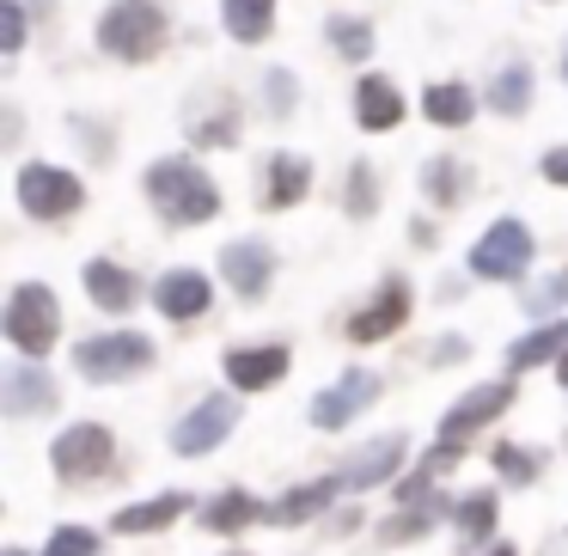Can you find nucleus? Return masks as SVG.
<instances>
[{"mask_svg": "<svg viewBox=\"0 0 568 556\" xmlns=\"http://www.w3.org/2000/svg\"><path fill=\"white\" fill-rule=\"evenodd\" d=\"M148 202L172 226H202L221 209V190H214V178L196 160H160V165H148Z\"/></svg>", "mask_w": 568, "mask_h": 556, "instance_id": "f257e3e1", "label": "nucleus"}, {"mask_svg": "<svg viewBox=\"0 0 568 556\" xmlns=\"http://www.w3.org/2000/svg\"><path fill=\"white\" fill-rule=\"evenodd\" d=\"M99 50L116 62H153L165 50V13L153 0H116L99 19Z\"/></svg>", "mask_w": 568, "mask_h": 556, "instance_id": "f03ea898", "label": "nucleus"}, {"mask_svg": "<svg viewBox=\"0 0 568 556\" xmlns=\"http://www.w3.org/2000/svg\"><path fill=\"white\" fill-rule=\"evenodd\" d=\"M55 336H62V306H55V294L38 282H19L13 300H7V343H13L19 355H50Z\"/></svg>", "mask_w": 568, "mask_h": 556, "instance_id": "7ed1b4c3", "label": "nucleus"}, {"mask_svg": "<svg viewBox=\"0 0 568 556\" xmlns=\"http://www.w3.org/2000/svg\"><path fill=\"white\" fill-rule=\"evenodd\" d=\"M74 367L87 373L92 385H116V380H135L141 367H153V343L135 331H104V336H87L74 348Z\"/></svg>", "mask_w": 568, "mask_h": 556, "instance_id": "20e7f679", "label": "nucleus"}, {"mask_svg": "<svg viewBox=\"0 0 568 556\" xmlns=\"http://www.w3.org/2000/svg\"><path fill=\"white\" fill-rule=\"evenodd\" d=\"M80 202H87V184L74 172H62V165H26L19 172V209L31 221H68Z\"/></svg>", "mask_w": 568, "mask_h": 556, "instance_id": "39448f33", "label": "nucleus"}, {"mask_svg": "<svg viewBox=\"0 0 568 556\" xmlns=\"http://www.w3.org/2000/svg\"><path fill=\"white\" fill-rule=\"evenodd\" d=\"M50 458H55V471H62V483H92V477H104V471H111V458H116L111 428H99V422H74L68 434H55Z\"/></svg>", "mask_w": 568, "mask_h": 556, "instance_id": "423d86ee", "label": "nucleus"}, {"mask_svg": "<svg viewBox=\"0 0 568 556\" xmlns=\"http://www.w3.org/2000/svg\"><path fill=\"white\" fill-rule=\"evenodd\" d=\"M526 263H531V233L519 221H495L489 233L477 239V251H470V270H477L483 282H514Z\"/></svg>", "mask_w": 568, "mask_h": 556, "instance_id": "0eeeda50", "label": "nucleus"}, {"mask_svg": "<svg viewBox=\"0 0 568 556\" xmlns=\"http://www.w3.org/2000/svg\"><path fill=\"white\" fill-rule=\"evenodd\" d=\"M233 428H239V404H233V397H202V404L172 428V446L184 458H202V453H214Z\"/></svg>", "mask_w": 568, "mask_h": 556, "instance_id": "6e6552de", "label": "nucleus"}, {"mask_svg": "<svg viewBox=\"0 0 568 556\" xmlns=\"http://www.w3.org/2000/svg\"><path fill=\"white\" fill-rule=\"evenodd\" d=\"M379 397V373H343V380L331 385V392H318L312 397V428H324V434H336V428H348V422L361 416V410Z\"/></svg>", "mask_w": 568, "mask_h": 556, "instance_id": "1a4fd4ad", "label": "nucleus"}, {"mask_svg": "<svg viewBox=\"0 0 568 556\" xmlns=\"http://www.w3.org/2000/svg\"><path fill=\"white\" fill-rule=\"evenodd\" d=\"M404 319H409V282L392 275V282H379V294H373L367 306L348 312V343H379V336H392Z\"/></svg>", "mask_w": 568, "mask_h": 556, "instance_id": "9d476101", "label": "nucleus"}, {"mask_svg": "<svg viewBox=\"0 0 568 556\" xmlns=\"http://www.w3.org/2000/svg\"><path fill=\"white\" fill-rule=\"evenodd\" d=\"M221 275L233 282L239 300H263L275 282V251L263 245V239H233V245L221 251Z\"/></svg>", "mask_w": 568, "mask_h": 556, "instance_id": "9b49d317", "label": "nucleus"}, {"mask_svg": "<svg viewBox=\"0 0 568 556\" xmlns=\"http://www.w3.org/2000/svg\"><path fill=\"white\" fill-rule=\"evenodd\" d=\"M409 458V441L404 434H379L373 446H361L355 458H343V489H373V483H385V477H397V465Z\"/></svg>", "mask_w": 568, "mask_h": 556, "instance_id": "f8f14e48", "label": "nucleus"}, {"mask_svg": "<svg viewBox=\"0 0 568 556\" xmlns=\"http://www.w3.org/2000/svg\"><path fill=\"white\" fill-rule=\"evenodd\" d=\"M209 300H214V287H209V275H202V270H165L160 282H153V306H160L165 319H178V324L202 319Z\"/></svg>", "mask_w": 568, "mask_h": 556, "instance_id": "ddd939ff", "label": "nucleus"}, {"mask_svg": "<svg viewBox=\"0 0 568 556\" xmlns=\"http://www.w3.org/2000/svg\"><path fill=\"white\" fill-rule=\"evenodd\" d=\"M55 380L43 367H7L0 373V410L7 416H50L55 410Z\"/></svg>", "mask_w": 568, "mask_h": 556, "instance_id": "4468645a", "label": "nucleus"}, {"mask_svg": "<svg viewBox=\"0 0 568 556\" xmlns=\"http://www.w3.org/2000/svg\"><path fill=\"white\" fill-rule=\"evenodd\" d=\"M507 404H514V385H507V380H495V385H477V392H465V397H458V404L440 416V434H446V441H465L470 428H483V422H495Z\"/></svg>", "mask_w": 568, "mask_h": 556, "instance_id": "2eb2a0df", "label": "nucleus"}, {"mask_svg": "<svg viewBox=\"0 0 568 556\" xmlns=\"http://www.w3.org/2000/svg\"><path fill=\"white\" fill-rule=\"evenodd\" d=\"M282 373H287V348L282 343H270V348H233V355H226V380H233L239 392H270Z\"/></svg>", "mask_w": 568, "mask_h": 556, "instance_id": "dca6fc26", "label": "nucleus"}, {"mask_svg": "<svg viewBox=\"0 0 568 556\" xmlns=\"http://www.w3.org/2000/svg\"><path fill=\"white\" fill-rule=\"evenodd\" d=\"M87 294H92V306H104V312H135V300H141V282L123 270V263H87Z\"/></svg>", "mask_w": 568, "mask_h": 556, "instance_id": "f3484780", "label": "nucleus"}, {"mask_svg": "<svg viewBox=\"0 0 568 556\" xmlns=\"http://www.w3.org/2000/svg\"><path fill=\"white\" fill-rule=\"evenodd\" d=\"M336 495H343V477H318V483H306V489H287L282 502L270 507V526H306V519L324 514Z\"/></svg>", "mask_w": 568, "mask_h": 556, "instance_id": "a211bd4d", "label": "nucleus"}, {"mask_svg": "<svg viewBox=\"0 0 568 556\" xmlns=\"http://www.w3.org/2000/svg\"><path fill=\"white\" fill-rule=\"evenodd\" d=\"M355 117H361V129H397L404 123V92H397L392 80L367 74L355 87Z\"/></svg>", "mask_w": 568, "mask_h": 556, "instance_id": "6ab92c4d", "label": "nucleus"}, {"mask_svg": "<svg viewBox=\"0 0 568 556\" xmlns=\"http://www.w3.org/2000/svg\"><path fill=\"white\" fill-rule=\"evenodd\" d=\"M306 190H312V160H306V153H275V160H270V190H263V202H270V209H294Z\"/></svg>", "mask_w": 568, "mask_h": 556, "instance_id": "aec40b11", "label": "nucleus"}, {"mask_svg": "<svg viewBox=\"0 0 568 556\" xmlns=\"http://www.w3.org/2000/svg\"><path fill=\"white\" fill-rule=\"evenodd\" d=\"M184 507H190V495H153V502H135V507H123V514L111 519L123 538H141V532H160V526H172V519H184Z\"/></svg>", "mask_w": 568, "mask_h": 556, "instance_id": "412c9836", "label": "nucleus"}, {"mask_svg": "<svg viewBox=\"0 0 568 556\" xmlns=\"http://www.w3.org/2000/svg\"><path fill=\"white\" fill-rule=\"evenodd\" d=\"M251 519H270V507H263L257 495H245V489H226V495H214V502L202 507V532H245Z\"/></svg>", "mask_w": 568, "mask_h": 556, "instance_id": "4be33fe9", "label": "nucleus"}, {"mask_svg": "<svg viewBox=\"0 0 568 556\" xmlns=\"http://www.w3.org/2000/svg\"><path fill=\"white\" fill-rule=\"evenodd\" d=\"M221 19L239 43H263L275 31V0H221Z\"/></svg>", "mask_w": 568, "mask_h": 556, "instance_id": "5701e85b", "label": "nucleus"}, {"mask_svg": "<svg viewBox=\"0 0 568 556\" xmlns=\"http://www.w3.org/2000/svg\"><path fill=\"white\" fill-rule=\"evenodd\" d=\"M422 111H428V123L465 129L470 117H477V99H470V87H458V80H446V87H428V92H422Z\"/></svg>", "mask_w": 568, "mask_h": 556, "instance_id": "b1692460", "label": "nucleus"}, {"mask_svg": "<svg viewBox=\"0 0 568 556\" xmlns=\"http://www.w3.org/2000/svg\"><path fill=\"white\" fill-rule=\"evenodd\" d=\"M495 514H501V507H495V495H489V489L465 495V502L453 507V526H458V538H465V544H483V538L495 532Z\"/></svg>", "mask_w": 568, "mask_h": 556, "instance_id": "393cba45", "label": "nucleus"}, {"mask_svg": "<svg viewBox=\"0 0 568 556\" xmlns=\"http://www.w3.org/2000/svg\"><path fill=\"white\" fill-rule=\"evenodd\" d=\"M562 343H568V324H544V331L519 336V343L507 348V367H538V361L562 355Z\"/></svg>", "mask_w": 568, "mask_h": 556, "instance_id": "a878e982", "label": "nucleus"}, {"mask_svg": "<svg viewBox=\"0 0 568 556\" xmlns=\"http://www.w3.org/2000/svg\"><path fill=\"white\" fill-rule=\"evenodd\" d=\"M458 453H465V441H446V446H434V453L416 465V477H404V489H397V495H404V502H422V495H428V483H434V477H446V471L458 465Z\"/></svg>", "mask_w": 568, "mask_h": 556, "instance_id": "bb28decb", "label": "nucleus"}, {"mask_svg": "<svg viewBox=\"0 0 568 556\" xmlns=\"http://www.w3.org/2000/svg\"><path fill=\"white\" fill-rule=\"evenodd\" d=\"M422 190H428V202L453 209V202L465 196V165H458V160H428V165H422Z\"/></svg>", "mask_w": 568, "mask_h": 556, "instance_id": "cd10ccee", "label": "nucleus"}, {"mask_svg": "<svg viewBox=\"0 0 568 556\" xmlns=\"http://www.w3.org/2000/svg\"><path fill=\"white\" fill-rule=\"evenodd\" d=\"M526 99H531V74L526 68H501V74H495V87H489V111H501V117H519L526 111Z\"/></svg>", "mask_w": 568, "mask_h": 556, "instance_id": "c85d7f7f", "label": "nucleus"}, {"mask_svg": "<svg viewBox=\"0 0 568 556\" xmlns=\"http://www.w3.org/2000/svg\"><path fill=\"white\" fill-rule=\"evenodd\" d=\"M440 514H446V502H416V507H404L397 519H385V544H409V538H422L428 526H440Z\"/></svg>", "mask_w": 568, "mask_h": 556, "instance_id": "c756f323", "label": "nucleus"}, {"mask_svg": "<svg viewBox=\"0 0 568 556\" xmlns=\"http://www.w3.org/2000/svg\"><path fill=\"white\" fill-rule=\"evenodd\" d=\"M331 43L348 55V62H367L373 55V26L367 19H331Z\"/></svg>", "mask_w": 568, "mask_h": 556, "instance_id": "7c9ffc66", "label": "nucleus"}, {"mask_svg": "<svg viewBox=\"0 0 568 556\" xmlns=\"http://www.w3.org/2000/svg\"><path fill=\"white\" fill-rule=\"evenodd\" d=\"M495 471H501L507 483H531L544 471V453H526V446L501 441V446H495Z\"/></svg>", "mask_w": 568, "mask_h": 556, "instance_id": "2f4dec72", "label": "nucleus"}, {"mask_svg": "<svg viewBox=\"0 0 568 556\" xmlns=\"http://www.w3.org/2000/svg\"><path fill=\"white\" fill-rule=\"evenodd\" d=\"M38 556H99V532H87V526H55L50 544H43Z\"/></svg>", "mask_w": 568, "mask_h": 556, "instance_id": "473e14b6", "label": "nucleus"}, {"mask_svg": "<svg viewBox=\"0 0 568 556\" xmlns=\"http://www.w3.org/2000/svg\"><path fill=\"white\" fill-rule=\"evenodd\" d=\"M373 209H379V184H373V165L361 160L355 172H348V214H355V221H367Z\"/></svg>", "mask_w": 568, "mask_h": 556, "instance_id": "72a5a7b5", "label": "nucleus"}, {"mask_svg": "<svg viewBox=\"0 0 568 556\" xmlns=\"http://www.w3.org/2000/svg\"><path fill=\"white\" fill-rule=\"evenodd\" d=\"M568 300V270H556L544 287H526V312H556Z\"/></svg>", "mask_w": 568, "mask_h": 556, "instance_id": "f704fd0d", "label": "nucleus"}, {"mask_svg": "<svg viewBox=\"0 0 568 556\" xmlns=\"http://www.w3.org/2000/svg\"><path fill=\"white\" fill-rule=\"evenodd\" d=\"M19 43H26V13H19V0H7V7H0V50L13 55Z\"/></svg>", "mask_w": 568, "mask_h": 556, "instance_id": "c9c22d12", "label": "nucleus"}, {"mask_svg": "<svg viewBox=\"0 0 568 556\" xmlns=\"http://www.w3.org/2000/svg\"><path fill=\"white\" fill-rule=\"evenodd\" d=\"M263 87H270V111H275V117H282L287 104H294V74H270Z\"/></svg>", "mask_w": 568, "mask_h": 556, "instance_id": "e433bc0d", "label": "nucleus"}, {"mask_svg": "<svg viewBox=\"0 0 568 556\" xmlns=\"http://www.w3.org/2000/svg\"><path fill=\"white\" fill-rule=\"evenodd\" d=\"M544 178H550L556 190H568V148H556V153H544Z\"/></svg>", "mask_w": 568, "mask_h": 556, "instance_id": "4c0bfd02", "label": "nucleus"}, {"mask_svg": "<svg viewBox=\"0 0 568 556\" xmlns=\"http://www.w3.org/2000/svg\"><path fill=\"white\" fill-rule=\"evenodd\" d=\"M556 373H562V385H568V355H562V361H556Z\"/></svg>", "mask_w": 568, "mask_h": 556, "instance_id": "58836bf2", "label": "nucleus"}, {"mask_svg": "<svg viewBox=\"0 0 568 556\" xmlns=\"http://www.w3.org/2000/svg\"><path fill=\"white\" fill-rule=\"evenodd\" d=\"M0 556H26V550H19V544H13V550H0Z\"/></svg>", "mask_w": 568, "mask_h": 556, "instance_id": "ea45409f", "label": "nucleus"}, {"mask_svg": "<svg viewBox=\"0 0 568 556\" xmlns=\"http://www.w3.org/2000/svg\"><path fill=\"white\" fill-rule=\"evenodd\" d=\"M495 556H514V550H507V544H501V550H495Z\"/></svg>", "mask_w": 568, "mask_h": 556, "instance_id": "a19ab883", "label": "nucleus"}, {"mask_svg": "<svg viewBox=\"0 0 568 556\" xmlns=\"http://www.w3.org/2000/svg\"><path fill=\"white\" fill-rule=\"evenodd\" d=\"M239 556H245V550H239Z\"/></svg>", "mask_w": 568, "mask_h": 556, "instance_id": "79ce46f5", "label": "nucleus"}]
</instances>
